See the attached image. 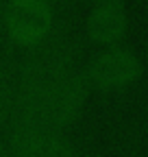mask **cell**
<instances>
[{
	"label": "cell",
	"instance_id": "7a4b0ae2",
	"mask_svg": "<svg viewBox=\"0 0 148 157\" xmlns=\"http://www.w3.org/2000/svg\"><path fill=\"white\" fill-rule=\"evenodd\" d=\"M85 72L91 90L120 92L142 78L144 61L133 46L116 44L98 48L89 59H85Z\"/></svg>",
	"mask_w": 148,
	"mask_h": 157
},
{
	"label": "cell",
	"instance_id": "277c9868",
	"mask_svg": "<svg viewBox=\"0 0 148 157\" xmlns=\"http://www.w3.org/2000/svg\"><path fill=\"white\" fill-rule=\"evenodd\" d=\"M20 68H22V52L9 44H2L0 46V146H2L11 124Z\"/></svg>",
	"mask_w": 148,
	"mask_h": 157
},
{
	"label": "cell",
	"instance_id": "5b68a950",
	"mask_svg": "<svg viewBox=\"0 0 148 157\" xmlns=\"http://www.w3.org/2000/svg\"><path fill=\"white\" fill-rule=\"evenodd\" d=\"M31 157H83V151L65 133V135H54L44 144H39L31 153Z\"/></svg>",
	"mask_w": 148,
	"mask_h": 157
},
{
	"label": "cell",
	"instance_id": "6da1fadb",
	"mask_svg": "<svg viewBox=\"0 0 148 157\" xmlns=\"http://www.w3.org/2000/svg\"><path fill=\"white\" fill-rule=\"evenodd\" d=\"M65 15L52 0H11L5 13V42L22 55L35 50L54 33Z\"/></svg>",
	"mask_w": 148,
	"mask_h": 157
},
{
	"label": "cell",
	"instance_id": "8992f818",
	"mask_svg": "<svg viewBox=\"0 0 148 157\" xmlns=\"http://www.w3.org/2000/svg\"><path fill=\"white\" fill-rule=\"evenodd\" d=\"M9 5H11V0H0V46L7 44L5 42V13L9 9Z\"/></svg>",
	"mask_w": 148,
	"mask_h": 157
},
{
	"label": "cell",
	"instance_id": "52a82bcc",
	"mask_svg": "<svg viewBox=\"0 0 148 157\" xmlns=\"http://www.w3.org/2000/svg\"><path fill=\"white\" fill-rule=\"evenodd\" d=\"M52 2L57 5V7H59L61 11H65V7H68V0H52Z\"/></svg>",
	"mask_w": 148,
	"mask_h": 157
},
{
	"label": "cell",
	"instance_id": "3957f363",
	"mask_svg": "<svg viewBox=\"0 0 148 157\" xmlns=\"http://www.w3.org/2000/svg\"><path fill=\"white\" fill-rule=\"evenodd\" d=\"M128 33L126 0H91L83 35L98 48L124 44Z\"/></svg>",
	"mask_w": 148,
	"mask_h": 157
}]
</instances>
